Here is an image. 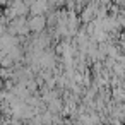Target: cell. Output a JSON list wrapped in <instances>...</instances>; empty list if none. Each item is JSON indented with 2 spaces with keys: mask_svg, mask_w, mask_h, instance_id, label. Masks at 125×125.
<instances>
[{
  "mask_svg": "<svg viewBox=\"0 0 125 125\" xmlns=\"http://www.w3.org/2000/svg\"><path fill=\"white\" fill-rule=\"evenodd\" d=\"M43 26V19H36V21H33V28L34 29H40Z\"/></svg>",
  "mask_w": 125,
  "mask_h": 125,
  "instance_id": "6da1fadb",
  "label": "cell"
}]
</instances>
